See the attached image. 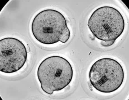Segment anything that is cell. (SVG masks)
<instances>
[{"label": "cell", "instance_id": "6da1fadb", "mask_svg": "<svg viewBox=\"0 0 129 100\" xmlns=\"http://www.w3.org/2000/svg\"><path fill=\"white\" fill-rule=\"evenodd\" d=\"M31 30L35 39L45 45L59 42L66 43L71 36L65 17L60 12L53 9H46L39 13L33 20Z\"/></svg>", "mask_w": 129, "mask_h": 100}, {"label": "cell", "instance_id": "7a4b0ae2", "mask_svg": "<svg viewBox=\"0 0 129 100\" xmlns=\"http://www.w3.org/2000/svg\"><path fill=\"white\" fill-rule=\"evenodd\" d=\"M92 34L104 42V47L112 45L122 34L125 28L124 19L117 10L109 6L99 8L92 13L88 22Z\"/></svg>", "mask_w": 129, "mask_h": 100}, {"label": "cell", "instance_id": "3957f363", "mask_svg": "<svg viewBox=\"0 0 129 100\" xmlns=\"http://www.w3.org/2000/svg\"><path fill=\"white\" fill-rule=\"evenodd\" d=\"M37 76L42 90L52 95L62 90L71 83L73 71L71 64L60 56H50L44 60L39 66Z\"/></svg>", "mask_w": 129, "mask_h": 100}, {"label": "cell", "instance_id": "277c9868", "mask_svg": "<svg viewBox=\"0 0 129 100\" xmlns=\"http://www.w3.org/2000/svg\"><path fill=\"white\" fill-rule=\"evenodd\" d=\"M89 81L96 90L103 93H112L122 85L124 73L122 65L113 59L104 58L96 61L89 73Z\"/></svg>", "mask_w": 129, "mask_h": 100}, {"label": "cell", "instance_id": "5b68a950", "mask_svg": "<svg viewBox=\"0 0 129 100\" xmlns=\"http://www.w3.org/2000/svg\"><path fill=\"white\" fill-rule=\"evenodd\" d=\"M26 47L21 41L12 37L0 41V71L3 73L16 72L24 66L27 60Z\"/></svg>", "mask_w": 129, "mask_h": 100}]
</instances>
